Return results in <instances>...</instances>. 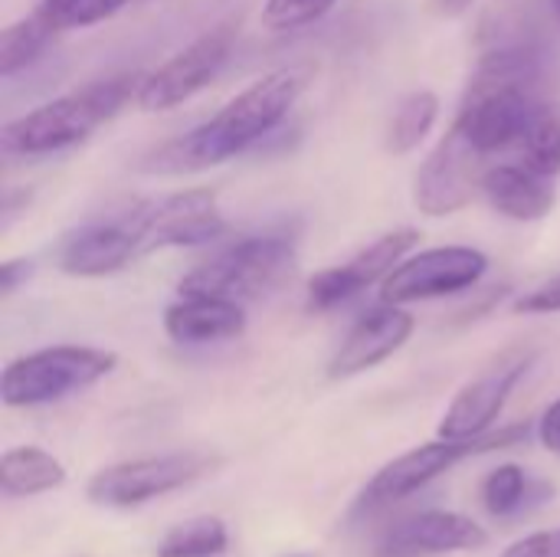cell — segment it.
<instances>
[{
	"instance_id": "obj_1",
	"label": "cell",
	"mask_w": 560,
	"mask_h": 557,
	"mask_svg": "<svg viewBox=\"0 0 560 557\" xmlns=\"http://www.w3.org/2000/svg\"><path fill=\"white\" fill-rule=\"evenodd\" d=\"M305 85H308V76L305 69H295V66H282V69L259 76L253 85L236 92L213 118H207L194 131L158 148L154 164L148 167L161 174H184V171H203V167L223 164L249 151L289 118Z\"/></svg>"
},
{
	"instance_id": "obj_2",
	"label": "cell",
	"mask_w": 560,
	"mask_h": 557,
	"mask_svg": "<svg viewBox=\"0 0 560 557\" xmlns=\"http://www.w3.org/2000/svg\"><path fill=\"white\" fill-rule=\"evenodd\" d=\"M141 79L144 72H112L7 121L0 131L3 158H46L82 144L138 98Z\"/></svg>"
},
{
	"instance_id": "obj_3",
	"label": "cell",
	"mask_w": 560,
	"mask_h": 557,
	"mask_svg": "<svg viewBox=\"0 0 560 557\" xmlns=\"http://www.w3.org/2000/svg\"><path fill=\"white\" fill-rule=\"evenodd\" d=\"M295 269V240L285 233H259L240 236L230 246L217 250L197 269H190L177 292H203L223 299H259L262 292L276 289Z\"/></svg>"
},
{
	"instance_id": "obj_4",
	"label": "cell",
	"mask_w": 560,
	"mask_h": 557,
	"mask_svg": "<svg viewBox=\"0 0 560 557\" xmlns=\"http://www.w3.org/2000/svg\"><path fill=\"white\" fill-rule=\"evenodd\" d=\"M118 358L89 345H52L13 358L0 374V401L7 407H43L69 394L89 391L115 371Z\"/></svg>"
},
{
	"instance_id": "obj_5",
	"label": "cell",
	"mask_w": 560,
	"mask_h": 557,
	"mask_svg": "<svg viewBox=\"0 0 560 557\" xmlns=\"http://www.w3.org/2000/svg\"><path fill=\"white\" fill-rule=\"evenodd\" d=\"M522 437H528V423L509 427L502 433H486L479 440H433L423 446H413L407 453H400L397 460H390L384 469L374 473V479L364 486L361 499H358V512H377L387 509L394 502L410 499L413 492H420L423 486H430L433 479H440L443 473H450L453 466H459L463 460L476 456V453H489L499 446H512Z\"/></svg>"
},
{
	"instance_id": "obj_6",
	"label": "cell",
	"mask_w": 560,
	"mask_h": 557,
	"mask_svg": "<svg viewBox=\"0 0 560 557\" xmlns=\"http://www.w3.org/2000/svg\"><path fill=\"white\" fill-rule=\"evenodd\" d=\"M121 217L128 230L135 233L141 256L158 253V250L207 246L226 233V217L210 187L161 194V197L135 204Z\"/></svg>"
},
{
	"instance_id": "obj_7",
	"label": "cell",
	"mask_w": 560,
	"mask_h": 557,
	"mask_svg": "<svg viewBox=\"0 0 560 557\" xmlns=\"http://www.w3.org/2000/svg\"><path fill=\"white\" fill-rule=\"evenodd\" d=\"M538 108H541L538 85L502 82V79H486L472 72L456 125L469 135V141L482 154H495V151L522 144Z\"/></svg>"
},
{
	"instance_id": "obj_8",
	"label": "cell",
	"mask_w": 560,
	"mask_h": 557,
	"mask_svg": "<svg viewBox=\"0 0 560 557\" xmlns=\"http://www.w3.org/2000/svg\"><path fill=\"white\" fill-rule=\"evenodd\" d=\"M210 466H213L210 456L194 453V450L141 456V460H128V463L98 469L89 479L85 496H89V502H95L102 509H138L151 499H161L174 489L197 483Z\"/></svg>"
},
{
	"instance_id": "obj_9",
	"label": "cell",
	"mask_w": 560,
	"mask_h": 557,
	"mask_svg": "<svg viewBox=\"0 0 560 557\" xmlns=\"http://www.w3.org/2000/svg\"><path fill=\"white\" fill-rule=\"evenodd\" d=\"M486 158L469 135L453 121L450 131L436 141V148L423 158V164L413 174V204L427 217H453L466 204H472L476 194H482V174Z\"/></svg>"
},
{
	"instance_id": "obj_10",
	"label": "cell",
	"mask_w": 560,
	"mask_h": 557,
	"mask_svg": "<svg viewBox=\"0 0 560 557\" xmlns=\"http://www.w3.org/2000/svg\"><path fill=\"white\" fill-rule=\"evenodd\" d=\"M233 43H236L233 23H220L207 30L194 43L177 49L171 59H164L158 69L144 72L135 105L141 112H171L184 105L220 76V69L233 53Z\"/></svg>"
},
{
	"instance_id": "obj_11",
	"label": "cell",
	"mask_w": 560,
	"mask_h": 557,
	"mask_svg": "<svg viewBox=\"0 0 560 557\" xmlns=\"http://www.w3.org/2000/svg\"><path fill=\"white\" fill-rule=\"evenodd\" d=\"M489 269V256L472 246H433L407 256L384 282L381 302L413 305L472 289Z\"/></svg>"
},
{
	"instance_id": "obj_12",
	"label": "cell",
	"mask_w": 560,
	"mask_h": 557,
	"mask_svg": "<svg viewBox=\"0 0 560 557\" xmlns=\"http://www.w3.org/2000/svg\"><path fill=\"white\" fill-rule=\"evenodd\" d=\"M420 233L413 227H397L384 236H377L371 246L354 253L351 259L328 266L308 279V309L312 312H331L351 299H358L364 289L384 282L417 246Z\"/></svg>"
},
{
	"instance_id": "obj_13",
	"label": "cell",
	"mask_w": 560,
	"mask_h": 557,
	"mask_svg": "<svg viewBox=\"0 0 560 557\" xmlns=\"http://www.w3.org/2000/svg\"><path fill=\"white\" fill-rule=\"evenodd\" d=\"M413 328H417V318L407 312V305L381 302V305L368 309L351 325V332L341 338L338 351L331 355L328 378L348 381V378H358V374L384 364L410 341Z\"/></svg>"
},
{
	"instance_id": "obj_14",
	"label": "cell",
	"mask_w": 560,
	"mask_h": 557,
	"mask_svg": "<svg viewBox=\"0 0 560 557\" xmlns=\"http://www.w3.org/2000/svg\"><path fill=\"white\" fill-rule=\"evenodd\" d=\"M528 368H532V355H515V358L489 368L476 381H469L453 397V404L446 407V414L440 420V437H446V440H479V437L492 433L499 414L505 410L512 391L528 374Z\"/></svg>"
},
{
	"instance_id": "obj_15",
	"label": "cell",
	"mask_w": 560,
	"mask_h": 557,
	"mask_svg": "<svg viewBox=\"0 0 560 557\" xmlns=\"http://www.w3.org/2000/svg\"><path fill=\"white\" fill-rule=\"evenodd\" d=\"M52 259L56 269L72 279H105L141 259V253L125 217H118V220H95L75 227L59 240Z\"/></svg>"
},
{
	"instance_id": "obj_16",
	"label": "cell",
	"mask_w": 560,
	"mask_h": 557,
	"mask_svg": "<svg viewBox=\"0 0 560 557\" xmlns=\"http://www.w3.org/2000/svg\"><path fill=\"white\" fill-rule=\"evenodd\" d=\"M489 542L486 529L459 512H420L397 522L374 548V557H430L472 552Z\"/></svg>"
},
{
	"instance_id": "obj_17",
	"label": "cell",
	"mask_w": 560,
	"mask_h": 557,
	"mask_svg": "<svg viewBox=\"0 0 560 557\" xmlns=\"http://www.w3.org/2000/svg\"><path fill=\"white\" fill-rule=\"evenodd\" d=\"M246 332V305L223 295L177 292L164 309V335L174 345H220Z\"/></svg>"
},
{
	"instance_id": "obj_18",
	"label": "cell",
	"mask_w": 560,
	"mask_h": 557,
	"mask_svg": "<svg viewBox=\"0 0 560 557\" xmlns=\"http://www.w3.org/2000/svg\"><path fill=\"white\" fill-rule=\"evenodd\" d=\"M482 197L495 213L515 223L545 220L555 210V177L538 174L535 167L522 164H492L482 174Z\"/></svg>"
},
{
	"instance_id": "obj_19",
	"label": "cell",
	"mask_w": 560,
	"mask_h": 557,
	"mask_svg": "<svg viewBox=\"0 0 560 557\" xmlns=\"http://www.w3.org/2000/svg\"><path fill=\"white\" fill-rule=\"evenodd\" d=\"M66 483V466L39 446H13L0 456V489L10 499L43 496Z\"/></svg>"
},
{
	"instance_id": "obj_20",
	"label": "cell",
	"mask_w": 560,
	"mask_h": 557,
	"mask_svg": "<svg viewBox=\"0 0 560 557\" xmlns=\"http://www.w3.org/2000/svg\"><path fill=\"white\" fill-rule=\"evenodd\" d=\"M56 36H59V30L39 10L3 26V33H0V76L13 79L16 72L33 66L49 49V43Z\"/></svg>"
},
{
	"instance_id": "obj_21",
	"label": "cell",
	"mask_w": 560,
	"mask_h": 557,
	"mask_svg": "<svg viewBox=\"0 0 560 557\" xmlns=\"http://www.w3.org/2000/svg\"><path fill=\"white\" fill-rule=\"evenodd\" d=\"M440 118V98L430 89H413L397 102V112L387 125V151L390 154H410L417 151L427 135L433 131Z\"/></svg>"
},
{
	"instance_id": "obj_22",
	"label": "cell",
	"mask_w": 560,
	"mask_h": 557,
	"mask_svg": "<svg viewBox=\"0 0 560 557\" xmlns=\"http://www.w3.org/2000/svg\"><path fill=\"white\" fill-rule=\"evenodd\" d=\"M226 545H230L226 525L217 515H200L174 525L161 538L158 557H217L226 552Z\"/></svg>"
},
{
	"instance_id": "obj_23",
	"label": "cell",
	"mask_w": 560,
	"mask_h": 557,
	"mask_svg": "<svg viewBox=\"0 0 560 557\" xmlns=\"http://www.w3.org/2000/svg\"><path fill=\"white\" fill-rule=\"evenodd\" d=\"M522 161L528 167H535L545 177H558L560 174V108L541 102V108L535 112L525 138H522Z\"/></svg>"
},
{
	"instance_id": "obj_24",
	"label": "cell",
	"mask_w": 560,
	"mask_h": 557,
	"mask_svg": "<svg viewBox=\"0 0 560 557\" xmlns=\"http://www.w3.org/2000/svg\"><path fill=\"white\" fill-rule=\"evenodd\" d=\"M135 0H39L36 10L59 30H85L95 26L108 16H115L121 7H128Z\"/></svg>"
},
{
	"instance_id": "obj_25",
	"label": "cell",
	"mask_w": 560,
	"mask_h": 557,
	"mask_svg": "<svg viewBox=\"0 0 560 557\" xmlns=\"http://www.w3.org/2000/svg\"><path fill=\"white\" fill-rule=\"evenodd\" d=\"M525 499H528V476L522 466L509 463L489 473L482 486V502L492 515H512L515 509H522Z\"/></svg>"
},
{
	"instance_id": "obj_26",
	"label": "cell",
	"mask_w": 560,
	"mask_h": 557,
	"mask_svg": "<svg viewBox=\"0 0 560 557\" xmlns=\"http://www.w3.org/2000/svg\"><path fill=\"white\" fill-rule=\"evenodd\" d=\"M338 0H266L262 7V26L272 33L299 30L315 20H322Z\"/></svg>"
},
{
	"instance_id": "obj_27",
	"label": "cell",
	"mask_w": 560,
	"mask_h": 557,
	"mask_svg": "<svg viewBox=\"0 0 560 557\" xmlns=\"http://www.w3.org/2000/svg\"><path fill=\"white\" fill-rule=\"evenodd\" d=\"M515 312H522V315H555V312H560V272L551 276L548 282L535 286L532 292L518 295Z\"/></svg>"
},
{
	"instance_id": "obj_28",
	"label": "cell",
	"mask_w": 560,
	"mask_h": 557,
	"mask_svg": "<svg viewBox=\"0 0 560 557\" xmlns=\"http://www.w3.org/2000/svg\"><path fill=\"white\" fill-rule=\"evenodd\" d=\"M502 557H560V529L558 532H535L512 548H505Z\"/></svg>"
},
{
	"instance_id": "obj_29",
	"label": "cell",
	"mask_w": 560,
	"mask_h": 557,
	"mask_svg": "<svg viewBox=\"0 0 560 557\" xmlns=\"http://www.w3.org/2000/svg\"><path fill=\"white\" fill-rule=\"evenodd\" d=\"M33 276V259H7L0 263V295H13Z\"/></svg>"
},
{
	"instance_id": "obj_30",
	"label": "cell",
	"mask_w": 560,
	"mask_h": 557,
	"mask_svg": "<svg viewBox=\"0 0 560 557\" xmlns=\"http://www.w3.org/2000/svg\"><path fill=\"white\" fill-rule=\"evenodd\" d=\"M538 440H541L545 450H551L555 456H560V401H555L541 414V420H538Z\"/></svg>"
},
{
	"instance_id": "obj_31",
	"label": "cell",
	"mask_w": 560,
	"mask_h": 557,
	"mask_svg": "<svg viewBox=\"0 0 560 557\" xmlns=\"http://www.w3.org/2000/svg\"><path fill=\"white\" fill-rule=\"evenodd\" d=\"M469 7H472V0H427V10H430L433 16H443V20H456V16H463Z\"/></svg>"
},
{
	"instance_id": "obj_32",
	"label": "cell",
	"mask_w": 560,
	"mask_h": 557,
	"mask_svg": "<svg viewBox=\"0 0 560 557\" xmlns=\"http://www.w3.org/2000/svg\"><path fill=\"white\" fill-rule=\"evenodd\" d=\"M555 3H558V13H560V0H555Z\"/></svg>"
}]
</instances>
